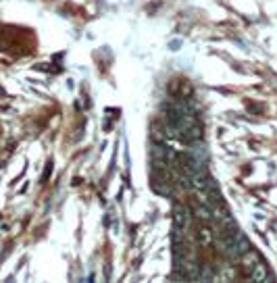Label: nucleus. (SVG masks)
I'll list each match as a JSON object with an SVG mask.
<instances>
[{
    "label": "nucleus",
    "mask_w": 277,
    "mask_h": 283,
    "mask_svg": "<svg viewBox=\"0 0 277 283\" xmlns=\"http://www.w3.org/2000/svg\"><path fill=\"white\" fill-rule=\"evenodd\" d=\"M190 223H192V212H190V208H188L186 204H175V208H173V225H175L177 240H181L183 235L188 233Z\"/></svg>",
    "instance_id": "obj_2"
},
{
    "label": "nucleus",
    "mask_w": 277,
    "mask_h": 283,
    "mask_svg": "<svg viewBox=\"0 0 277 283\" xmlns=\"http://www.w3.org/2000/svg\"><path fill=\"white\" fill-rule=\"evenodd\" d=\"M246 273H248V277H250L252 281H259V283H261V281H271V279H273L271 273H269V269H267V265H265L261 258L246 271Z\"/></svg>",
    "instance_id": "obj_3"
},
{
    "label": "nucleus",
    "mask_w": 277,
    "mask_h": 283,
    "mask_svg": "<svg viewBox=\"0 0 277 283\" xmlns=\"http://www.w3.org/2000/svg\"><path fill=\"white\" fill-rule=\"evenodd\" d=\"M219 246H221V252L227 254L229 258H238V256H242V254L248 250V242H246V238H244V235H242L236 227L223 235L221 242H219Z\"/></svg>",
    "instance_id": "obj_1"
},
{
    "label": "nucleus",
    "mask_w": 277,
    "mask_h": 283,
    "mask_svg": "<svg viewBox=\"0 0 277 283\" xmlns=\"http://www.w3.org/2000/svg\"><path fill=\"white\" fill-rule=\"evenodd\" d=\"M240 258H242V267H244V271H248V269H250L252 265H255V263L259 261L261 256H259V254H257L255 250H250V248H248V250H246L244 254H242Z\"/></svg>",
    "instance_id": "obj_4"
},
{
    "label": "nucleus",
    "mask_w": 277,
    "mask_h": 283,
    "mask_svg": "<svg viewBox=\"0 0 277 283\" xmlns=\"http://www.w3.org/2000/svg\"><path fill=\"white\" fill-rule=\"evenodd\" d=\"M198 242H200V246L202 248H209L211 244H213V231L209 229V227H200L198 229Z\"/></svg>",
    "instance_id": "obj_5"
}]
</instances>
